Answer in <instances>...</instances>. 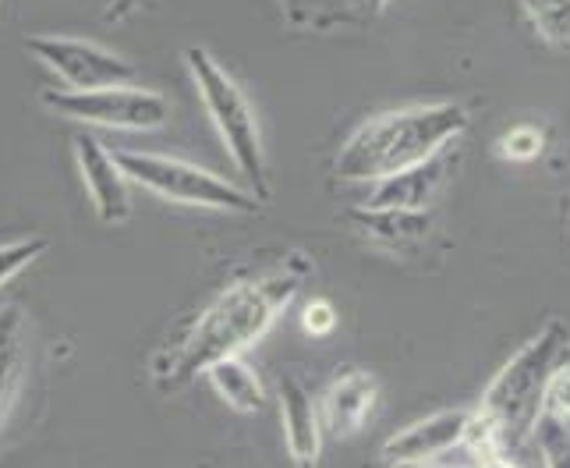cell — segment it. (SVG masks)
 <instances>
[{
    "label": "cell",
    "mask_w": 570,
    "mask_h": 468,
    "mask_svg": "<svg viewBox=\"0 0 570 468\" xmlns=\"http://www.w3.org/2000/svg\"><path fill=\"white\" fill-rule=\"evenodd\" d=\"M316 273L305 252H287L277 263L252 270L224 284L195 312L185 330L167 341L153 359V383L160 390H178L203 377L213 362L227 355H245L259 344L269 326L284 316V309L298 299L305 281Z\"/></svg>",
    "instance_id": "6da1fadb"
},
{
    "label": "cell",
    "mask_w": 570,
    "mask_h": 468,
    "mask_svg": "<svg viewBox=\"0 0 570 468\" xmlns=\"http://www.w3.org/2000/svg\"><path fill=\"white\" fill-rule=\"evenodd\" d=\"M471 125V114L464 104L454 100H432V104H407L393 107L362 121L347 135V143L337 149L341 182L372 185L390 174H401L407 167L425 164L429 156L454 146Z\"/></svg>",
    "instance_id": "7a4b0ae2"
},
{
    "label": "cell",
    "mask_w": 570,
    "mask_h": 468,
    "mask_svg": "<svg viewBox=\"0 0 570 468\" xmlns=\"http://www.w3.org/2000/svg\"><path fill=\"white\" fill-rule=\"evenodd\" d=\"M567 355H570V326L560 316H549L539 334L528 338L482 390V401L475 408L497 422L507 451H521L532 440V426L539 416L546 383Z\"/></svg>",
    "instance_id": "3957f363"
},
{
    "label": "cell",
    "mask_w": 570,
    "mask_h": 468,
    "mask_svg": "<svg viewBox=\"0 0 570 468\" xmlns=\"http://www.w3.org/2000/svg\"><path fill=\"white\" fill-rule=\"evenodd\" d=\"M185 68L195 82V92L209 114V121L220 135L224 149L230 153L234 167L242 170V178L248 182V192L259 203H266L273 195L269 185V170H266V146H263V131H259V117L255 107L245 96V89L206 47H185Z\"/></svg>",
    "instance_id": "277c9868"
},
{
    "label": "cell",
    "mask_w": 570,
    "mask_h": 468,
    "mask_svg": "<svg viewBox=\"0 0 570 468\" xmlns=\"http://www.w3.org/2000/svg\"><path fill=\"white\" fill-rule=\"evenodd\" d=\"M114 156H117V164H121V170L128 174V182L142 185L146 192L160 195L167 203L216 209V213H242V217H252V213L263 209V203L255 199L248 188H242L238 182H230L209 167L178 160V156H167V153L121 149Z\"/></svg>",
    "instance_id": "5b68a950"
},
{
    "label": "cell",
    "mask_w": 570,
    "mask_h": 468,
    "mask_svg": "<svg viewBox=\"0 0 570 468\" xmlns=\"http://www.w3.org/2000/svg\"><path fill=\"white\" fill-rule=\"evenodd\" d=\"M43 107L71 121L117 128V131H156L170 121V104L164 92L146 89L139 82L100 86V89H43Z\"/></svg>",
    "instance_id": "8992f818"
},
{
    "label": "cell",
    "mask_w": 570,
    "mask_h": 468,
    "mask_svg": "<svg viewBox=\"0 0 570 468\" xmlns=\"http://www.w3.org/2000/svg\"><path fill=\"white\" fill-rule=\"evenodd\" d=\"M26 50L43 65L61 89H100V86H128L139 78L128 57L100 47L86 36L36 32L26 39Z\"/></svg>",
    "instance_id": "52a82bcc"
},
{
    "label": "cell",
    "mask_w": 570,
    "mask_h": 468,
    "mask_svg": "<svg viewBox=\"0 0 570 468\" xmlns=\"http://www.w3.org/2000/svg\"><path fill=\"white\" fill-rule=\"evenodd\" d=\"M78 178L86 185V195L96 209V217L110 227H121L131 221V192H128V174L117 164V156L96 139V135H75L71 139Z\"/></svg>",
    "instance_id": "ba28073f"
},
{
    "label": "cell",
    "mask_w": 570,
    "mask_h": 468,
    "mask_svg": "<svg viewBox=\"0 0 570 468\" xmlns=\"http://www.w3.org/2000/svg\"><path fill=\"white\" fill-rule=\"evenodd\" d=\"M468 422H471V408H443V412H432L419 422L404 426L401 433H393L380 447V458L390 468L436 461L450 451H461Z\"/></svg>",
    "instance_id": "9c48e42d"
},
{
    "label": "cell",
    "mask_w": 570,
    "mask_h": 468,
    "mask_svg": "<svg viewBox=\"0 0 570 468\" xmlns=\"http://www.w3.org/2000/svg\"><path fill=\"white\" fill-rule=\"evenodd\" d=\"M458 167V153L454 146L429 156L425 164L407 167L401 174H390L368 185V195L358 206H380V209H429L432 199L443 192L446 178Z\"/></svg>",
    "instance_id": "30bf717a"
},
{
    "label": "cell",
    "mask_w": 570,
    "mask_h": 468,
    "mask_svg": "<svg viewBox=\"0 0 570 468\" xmlns=\"http://www.w3.org/2000/svg\"><path fill=\"white\" fill-rule=\"evenodd\" d=\"M277 404L284 422V443L294 468H316L323 455V419L320 398L312 394L308 383L294 373H284L277 383Z\"/></svg>",
    "instance_id": "8fae6325"
},
{
    "label": "cell",
    "mask_w": 570,
    "mask_h": 468,
    "mask_svg": "<svg viewBox=\"0 0 570 468\" xmlns=\"http://www.w3.org/2000/svg\"><path fill=\"white\" fill-rule=\"evenodd\" d=\"M380 401V380L358 365H344L337 377H333L320 398V419H323V433L347 440L355 437L372 416V408Z\"/></svg>",
    "instance_id": "7c38bea8"
},
{
    "label": "cell",
    "mask_w": 570,
    "mask_h": 468,
    "mask_svg": "<svg viewBox=\"0 0 570 468\" xmlns=\"http://www.w3.org/2000/svg\"><path fill=\"white\" fill-rule=\"evenodd\" d=\"M351 224L365 242L386 252H407L429 242L432 213L429 209H380V206H355L347 209Z\"/></svg>",
    "instance_id": "4fadbf2b"
},
{
    "label": "cell",
    "mask_w": 570,
    "mask_h": 468,
    "mask_svg": "<svg viewBox=\"0 0 570 468\" xmlns=\"http://www.w3.org/2000/svg\"><path fill=\"white\" fill-rule=\"evenodd\" d=\"M29 365V323L18 305H0V429H4Z\"/></svg>",
    "instance_id": "5bb4252c"
},
{
    "label": "cell",
    "mask_w": 570,
    "mask_h": 468,
    "mask_svg": "<svg viewBox=\"0 0 570 468\" xmlns=\"http://www.w3.org/2000/svg\"><path fill=\"white\" fill-rule=\"evenodd\" d=\"M203 377L216 390V398L227 408H234L238 416H255L266 408V387L259 373L245 362V355H227L220 362H213Z\"/></svg>",
    "instance_id": "9a60e30c"
},
{
    "label": "cell",
    "mask_w": 570,
    "mask_h": 468,
    "mask_svg": "<svg viewBox=\"0 0 570 468\" xmlns=\"http://www.w3.org/2000/svg\"><path fill=\"white\" fill-rule=\"evenodd\" d=\"M521 14L546 47L570 50V0H521Z\"/></svg>",
    "instance_id": "2e32d148"
},
{
    "label": "cell",
    "mask_w": 570,
    "mask_h": 468,
    "mask_svg": "<svg viewBox=\"0 0 570 468\" xmlns=\"http://www.w3.org/2000/svg\"><path fill=\"white\" fill-rule=\"evenodd\" d=\"M549 131L535 121H518L510 125L507 131L497 135V156L503 164H535L539 156L546 153Z\"/></svg>",
    "instance_id": "e0dca14e"
},
{
    "label": "cell",
    "mask_w": 570,
    "mask_h": 468,
    "mask_svg": "<svg viewBox=\"0 0 570 468\" xmlns=\"http://www.w3.org/2000/svg\"><path fill=\"white\" fill-rule=\"evenodd\" d=\"M50 238L47 234H29V238H14L0 245V287L14 281L26 266H32L39 256H47Z\"/></svg>",
    "instance_id": "ac0fdd59"
},
{
    "label": "cell",
    "mask_w": 570,
    "mask_h": 468,
    "mask_svg": "<svg viewBox=\"0 0 570 468\" xmlns=\"http://www.w3.org/2000/svg\"><path fill=\"white\" fill-rule=\"evenodd\" d=\"M302 330L308 338H330L337 330V309H333L326 299H312L302 309Z\"/></svg>",
    "instance_id": "d6986e66"
},
{
    "label": "cell",
    "mask_w": 570,
    "mask_h": 468,
    "mask_svg": "<svg viewBox=\"0 0 570 468\" xmlns=\"http://www.w3.org/2000/svg\"><path fill=\"white\" fill-rule=\"evenodd\" d=\"M142 4H146V0H107L104 18H107V22H125V18H131Z\"/></svg>",
    "instance_id": "ffe728a7"
},
{
    "label": "cell",
    "mask_w": 570,
    "mask_h": 468,
    "mask_svg": "<svg viewBox=\"0 0 570 468\" xmlns=\"http://www.w3.org/2000/svg\"><path fill=\"white\" fill-rule=\"evenodd\" d=\"M524 447H528V443H524ZM524 447H521V451H503V455L479 458L475 468H524Z\"/></svg>",
    "instance_id": "44dd1931"
},
{
    "label": "cell",
    "mask_w": 570,
    "mask_h": 468,
    "mask_svg": "<svg viewBox=\"0 0 570 468\" xmlns=\"http://www.w3.org/2000/svg\"><path fill=\"white\" fill-rule=\"evenodd\" d=\"M344 4L355 11V18L358 22H368V18H376V14H383L393 0H344Z\"/></svg>",
    "instance_id": "7402d4cb"
},
{
    "label": "cell",
    "mask_w": 570,
    "mask_h": 468,
    "mask_svg": "<svg viewBox=\"0 0 570 468\" xmlns=\"http://www.w3.org/2000/svg\"><path fill=\"white\" fill-rule=\"evenodd\" d=\"M401 468H454V465H436V461H422V465H401Z\"/></svg>",
    "instance_id": "603a6c76"
},
{
    "label": "cell",
    "mask_w": 570,
    "mask_h": 468,
    "mask_svg": "<svg viewBox=\"0 0 570 468\" xmlns=\"http://www.w3.org/2000/svg\"><path fill=\"white\" fill-rule=\"evenodd\" d=\"M567 234H570V203H567Z\"/></svg>",
    "instance_id": "cb8c5ba5"
},
{
    "label": "cell",
    "mask_w": 570,
    "mask_h": 468,
    "mask_svg": "<svg viewBox=\"0 0 570 468\" xmlns=\"http://www.w3.org/2000/svg\"><path fill=\"white\" fill-rule=\"evenodd\" d=\"M0 4H4V0H0Z\"/></svg>",
    "instance_id": "d4e9b609"
}]
</instances>
